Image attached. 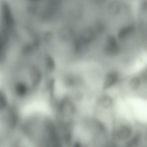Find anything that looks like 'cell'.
I'll return each mask as SVG.
<instances>
[{"instance_id":"1","label":"cell","mask_w":147,"mask_h":147,"mask_svg":"<svg viewBox=\"0 0 147 147\" xmlns=\"http://www.w3.org/2000/svg\"><path fill=\"white\" fill-rule=\"evenodd\" d=\"M104 51L105 53L108 56H113L118 53L119 47L115 39L113 36H111L108 37Z\"/></svg>"},{"instance_id":"4","label":"cell","mask_w":147,"mask_h":147,"mask_svg":"<svg viewBox=\"0 0 147 147\" xmlns=\"http://www.w3.org/2000/svg\"><path fill=\"white\" fill-rule=\"evenodd\" d=\"M133 30V28L129 26L123 28L119 32L118 38L122 41L126 40L131 35Z\"/></svg>"},{"instance_id":"6","label":"cell","mask_w":147,"mask_h":147,"mask_svg":"<svg viewBox=\"0 0 147 147\" xmlns=\"http://www.w3.org/2000/svg\"><path fill=\"white\" fill-rule=\"evenodd\" d=\"M141 138L140 134H137L127 144L128 146H135L138 144L140 142Z\"/></svg>"},{"instance_id":"7","label":"cell","mask_w":147,"mask_h":147,"mask_svg":"<svg viewBox=\"0 0 147 147\" xmlns=\"http://www.w3.org/2000/svg\"><path fill=\"white\" fill-rule=\"evenodd\" d=\"M140 84V80L137 78H133L130 80L129 83L130 88L133 90H136L139 87Z\"/></svg>"},{"instance_id":"3","label":"cell","mask_w":147,"mask_h":147,"mask_svg":"<svg viewBox=\"0 0 147 147\" xmlns=\"http://www.w3.org/2000/svg\"><path fill=\"white\" fill-rule=\"evenodd\" d=\"M131 134V130L130 127L126 125H124L119 129L117 135L119 138L124 140L129 138Z\"/></svg>"},{"instance_id":"5","label":"cell","mask_w":147,"mask_h":147,"mask_svg":"<svg viewBox=\"0 0 147 147\" xmlns=\"http://www.w3.org/2000/svg\"><path fill=\"white\" fill-rule=\"evenodd\" d=\"M112 102L111 97L107 95H104L101 97L100 100V103L101 106L104 108L109 107Z\"/></svg>"},{"instance_id":"2","label":"cell","mask_w":147,"mask_h":147,"mask_svg":"<svg viewBox=\"0 0 147 147\" xmlns=\"http://www.w3.org/2000/svg\"><path fill=\"white\" fill-rule=\"evenodd\" d=\"M118 74L115 72H111L106 76L104 83V89L107 88L114 84L117 81Z\"/></svg>"}]
</instances>
